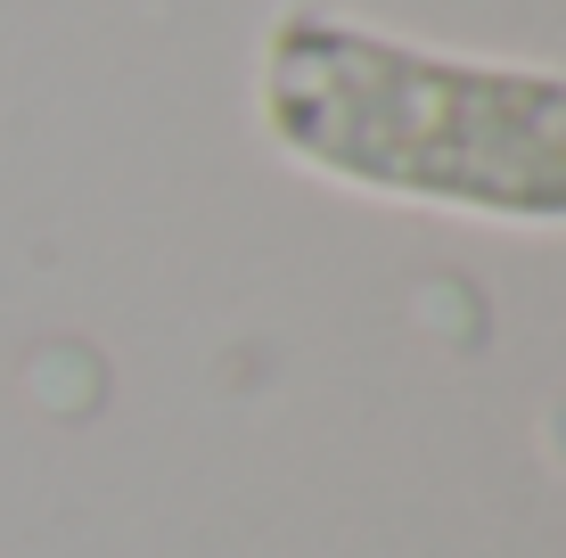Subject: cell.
I'll return each instance as SVG.
<instances>
[{
    "mask_svg": "<svg viewBox=\"0 0 566 558\" xmlns=\"http://www.w3.org/2000/svg\"><path fill=\"white\" fill-rule=\"evenodd\" d=\"M271 157L378 206L566 230V74L468 57L296 0L255 42Z\"/></svg>",
    "mask_w": 566,
    "mask_h": 558,
    "instance_id": "cell-1",
    "label": "cell"
}]
</instances>
